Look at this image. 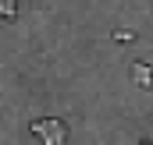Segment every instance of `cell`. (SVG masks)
Here are the masks:
<instances>
[{
  "instance_id": "6da1fadb",
  "label": "cell",
  "mask_w": 153,
  "mask_h": 145,
  "mask_svg": "<svg viewBox=\"0 0 153 145\" xmlns=\"http://www.w3.org/2000/svg\"><path fill=\"white\" fill-rule=\"evenodd\" d=\"M32 135H39L43 142H50V145H61L68 138V131H64L61 120H36V124H32Z\"/></svg>"
},
{
  "instance_id": "7a4b0ae2",
  "label": "cell",
  "mask_w": 153,
  "mask_h": 145,
  "mask_svg": "<svg viewBox=\"0 0 153 145\" xmlns=\"http://www.w3.org/2000/svg\"><path fill=\"white\" fill-rule=\"evenodd\" d=\"M132 78H135L143 89H150V85H153V71L146 67V64H135V67H132Z\"/></svg>"
},
{
  "instance_id": "3957f363",
  "label": "cell",
  "mask_w": 153,
  "mask_h": 145,
  "mask_svg": "<svg viewBox=\"0 0 153 145\" xmlns=\"http://www.w3.org/2000/svg\"><path fill=\"white\" fill-rule=\"evenodd\" d=\"M114 39H117V42H128V39H132V32H128V29H117Z\"/></svg>"
}]
</instances>
